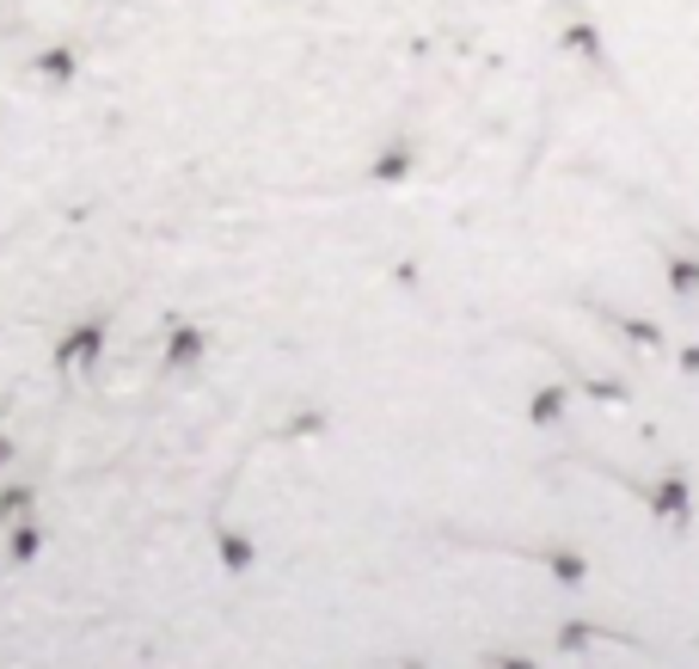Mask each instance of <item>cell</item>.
<instances>
[{
  "label": "cell",
  "mask_w": 699,
  "mask_h": 669,
  "mask_svg": "<svg viewBox=\"0 0 699 669\" xmlns=\"http://www.w3.org/2000/svg\"><path fill=\"white\" fill-rule=\"evenodd\" d=\"M37 74L44 80H74V56H68V49H49V56H37Z\"/></svg>",
  "instance_id": "obj_1"
},
{
  "label": "cell",
  "mask_w": 699,
  "mask_h": 669,
  "mask_svg": "<svg viewBox=\"0 0 699 669\" xmlns=\"http://www.w3.org/2000/svg\"><path fill=\"white\" fill-rule=\"evenodd\" d=\"M668 265H675L668 277H675V289H681V296H687V289H699V265H694V258H668Z\"/></svg>",
  "instance_id": "obj_2"
},
{
  "label": "cell",
  "mask_w": 699,
  "mask_h": 669,
  "mask_svg": "<svg viewBox=\"0 0 699 669\" xmlns=\"http://www.w3.org/2000/svg\"><path fill=\"white\" fill-rule=\"evenodd\" d=\"M405 172H411V154H381V166H374V178H405Z\"/></svg>",
  "instance_id": "obj_3"
},
{
  "label": "cell",
  "mask_w": 699,
  "mask_h": 669,
  "mask_svg": "<svg viewBox=\"0 0 699 669\" xmlns=\"http://www.w3.org/2000/svg\"><path fill=\"white\" fill-rule=\"evenodd\" d=\"M552 572H559L564 584H583V565H576V553H552Z\"/></svg>",
  "instance_id": "obj_4"
},
{
  "label": "cell",
  "mask_w": 699,
  "mask_h": 669,
  "mask_svg": "<svg viewBox=\"0 0 699 669\" xmlns=\"http://www.w3.org/2000/svg\"><path fill=\"white\" fill-rule=\"evenodd\" d=\"M571 44H576V49H590V56H602V37H595L590 25H571Z\"/></svg>",
  "instance_id": "obj_5"
},
{
  "label": "cell",
  "mask_w": 699,
  "mask_h": 669,
  "mask_svg": "<svg viewBox=\"0 0 699 669\" xmlns=\"http://www.w3.org/2000/svg\"><path fill=\"white\" fill-rule=\"evenodd\" d=\"M534 418H559V393H540V400H534Z\"/></svg>",
  "instance_id": "obj_6"
}]
</instances>
